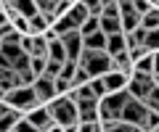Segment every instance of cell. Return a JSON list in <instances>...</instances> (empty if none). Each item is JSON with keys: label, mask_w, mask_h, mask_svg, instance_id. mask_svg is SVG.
<instances>
[{"label": "cell", "mask_w": 159, "mask_h": 132, "mask_svg": "<svg viewBox=\"0 0 159 132\" xmlns=\"http://www.w3.org/2000/svg\"><path fill=\"white\" fill-rule=\"evenodd\" d=\"M151 3H157V0H151Z\"/></svg>", "instance_id": "obj_29"}, {"label": "cell", "mask_w": 159, "mask_h": 132, "mask_svg": "<svg viewBox=\"0 0 159 132\" xmlns=\"http://www.w3.org/2000/svg\"><path fill=\"white\" fill-rule=\"evenodd\" d=\"M21 85V74L13 66H0V92H8Z\"/></svg>", "instance_id": "obj_9"}, {"label": "cell", "mask_w": 159, "mask_h": 132, "mask_svg": "<svg viewBox=\"0 0 159 132\" xmlns=\"http://www.w3.org/2000/svg\"><path fill=\"white\" fill-rule=\"evenodd\" d=\"M82 3L88 6V11H90L93 16H101L103 13V0H82Z\"/></svg>", "instance_id": "obj_24"}, {"label": "cell", "mask_w": 159, "mask_h": 132, "mask_svg": "<svg viewBox=\"0 0 159 132\" xmlns=\"http://www.w3.org/2000/svg\"><path fill=\"white\" fill-rule=\"evenodd\" d=\"M103 79H106L109 92H114V90H125V87L130 85V74H125V71H117V69L106 71V74H103Z\"/></svg>", "instance_id": "obj_10"}, {"label": "cell", "mask_w": 159, "mask_h": 132, "mask_svg": "<svg viewBox=\"0 0 159 132\" xmlns=\"http://www.w3.org/2000/svg\"><path fill=\"white\" fill-rule=\"evenodd\" d=\"M143 100L148 103V109L159 111V85H154V87H151V92H148V95L143 98Z\"/></svg>", "instance_id": "obj_23"}, {"label": "cell", "mask_w": 159, "mask_h": 132, "mask_svg": "<svg viewBox=\"0 0 159 132\" xmlns=\"http://www.w3.org/2000/svg\"><path fill=\"white\" fill-rule=\"evenodd\" d=\"M21 116H24L21 109H16V106H11V103H0V130L13 132V127L19 124Z\"/></svg>", "instance_id": "obj_7"}, {"label": "cell", "mask_w": 159, "mask_h": 132, "mask_svg": "<svg viewBox=\"0 0 159 132\" xmlns=\"http://www.w3.org/2000/svg\"><path fill=\"white\" fill-rule=\"evenodd\" d=\"M51 58L53 61H69V53H66V45H64V40L61 37H53L51 40Z\"/></svg>", "instance_id": "obj_15"}, {"label": "cell", "mask_w": 159, "mask_h": 132, "mask_svg": "<svg viewBox=\"0 0 159 132\" xmlns=\"http://www.w3.org/2000/svg\"><path fill=\"white\" fill-rule=\"evenodd\" d=\"M51 58H40V56H32V69L37 71V74H45V66Z\"/></svg>", "instance_id": "obj_25"}, {"label": "cell", "mask_w": 159, "mask_h": 132, "mask_svg": "<svg viewBox=\"0 0 159 132\" xmlns=\"http://www.w3.org/2000/svg\"><path fill=\"white\" fill-rule=\"evenodd\" d=\"M143 132H159V111H148L146 121H143Z\"/></svg>", "instance_id": "obj_19"}, {"label": "cell", "mask_w": 159, "mask_h": 132, "mask_svg": "<svg viewBox=\"0 0 159 132\" xmlns=\"http://www.w3.org/2000/svg\"><path fill=\"white\" fill-rule=\"evenodd\" d=\"M34 90H37V98L40 103H51L53 98H58V90H56V79H51V77L40 74L37 79H34Z\"/></svg>", "instance_id": "obj_8"}, {"label": "cell", "mask_w": 159, "mask_h": 132, "mask_svg": "<svg viewBox=\"0 0 159 132\" xmlns=\"http://www.w3.org/2000/svg\"><path fill=\"white\" fill-rule=\"evenodd\" d=\"M72 3H80V0H72Z\"/></svg>", "instance_id": "obj_28"}, {"label": "cell", "mask_w": 159, "mask_h": 132, "mask_svg": "<svg viewBox=\"0 0 159 132\" xmlns=\"http://www.w3.org/2000/svg\"><path fill=\"white\" fill-rule=\"evenodd\" d=\"M154 74H159V50H157V69H154Z\"/></svg>", "instance_id": "obj_27"}, {"label": "cell", "mask_w": 159, "mask_h": 132, "mask_svg": "<svg viewBox=\"0 0 159 132\" xmlns=\"http://www.w3.org/2000/svg\"><path fill=\"white\" fill-rule=\"evenodd\" d=\"M80 63H82L93 77H103L106 71H111L114 58H111V53H109V50H88V48H85Z\"/></svg>", "instance_id": "obj_3"}, {"label": "cell", "mask_w": 159, "mask_h": 132, "mask_svg": "<svg viewBox=\"0 0 159 132\" xmlns=\"http://www.w3.org/2000/svg\"><path fill=\"white\" fill-rule=\"evenodd\" d=\"M24 50L29 56H40V58H51V40L45 35H24L21 40Z\"/></svg>", "instance_id": "obj_5"}, {"label": "cell", "mask_w": 159, "mask_h": 132, "mask_svg": "<svg viewBox=\"0 0 159 132\" xmlns=\"http://www.w3.org/2000/svg\"><path fill=\"white\" fill-rule=\"evenodd\" d=\"M146 48H148V50H154V53L159 50V27H157V29H148V35H146Z\"/></svg>", "instance_id": "obj_22"}, {"label": "cell", "mask_w": 159, "mask_h": 132, "mask_svg": "<svg viewBox=\"0 0 159 132\" xmlns=\"http://www.w3.org/2000/svg\"><path fill=\"white\" fill-rule=\"evenodd\" d=\"M48 109H51L53 119L58 121L61 132H77L80 130V106H77V100H74L72 92L53 98L51 103H48Z\"/></svg>", "instance_id": "obj_1"}, {"label": "cell", "mask_w": 159, "mask_h": 132, "mask_svg": "<svg viewBox=\"0 0 159 132\" xmlns=\"http://www.w3.org/2000/svg\"><path fill=\"white\" fill-rule=\"evenodd\" d=\"M154 69H157V53H146L143 58H138L135 61V71H143V74H154Z\"/></svg>", "instance_id": "obj_14"}, {"label": "cell", "mask_w": 159, "mask_h": 132, "mask_svg": "<svg viewBox=\"0 0 159 132\" xmlns=\"http://www.w3.org/2000/svg\"><path fill=\"white\" fill-rule=\"evenodd\" d=\"M101 29L106 32V35L125 32V29H122V16H101Z\"/></svg>", "instance_id": "obj_16"}, {"label": "cell", "mask_w": 159, "mask_h": 132, "mask_svg": "<svg viewBox=\"0 0 159 132\" xmlns=\"http://www.w3.org/2000/svg\"><path fill=\"white\" fill-rule=\"evenodd\" d=\"M148 103L146 100H141V98H130L127 100V106L122 109V119H127V121H133V124H138L143 130V121H146V116H148Z\"/></svg>", "instance_id": "obj_4"}, {"label": "cell", "mask_w": 159, "mask_h": 132, "mask_svg": "<svg viewBox=\"0 0 159 132\" xmlns=\"http://www.w3.org/2000/svg\"><path fill=\"white\" fill-rule=\"evenodd\" d=\"M96 29H101V16H90L82 27H80V32H82V35H90V32H96Z\"/></svg>", "instance_id": "obj_20"}, {"label": "cell", "mask_w": 159, "mask_h": 132, "mask_svg": "<svg viewBox=\"0 0 159 132\" xmlns=\"http://www.w3.org/2000/svg\"><path fill=\"white\" fill-rule=\"evenodd\" d=\"M157 85L154 82V74H143V71H135V74L130 77V85H127V90L133 92V98H146L148 92H151V87Z\"/></svg>", "instance_id": "obj_6"}, {"label": "cell", "mask_w": 159, "mask_h": 132, "mask_svg": "<svg viewBox=\"0 0 159 132\" xmlns=\"http://www.w3.org/2000/svg\"><path fill=\"white\" fill-rule=\"evenodd\" d=\"M141 27H146V29H157V27H159V8H157V6H154L151 11H146V13H143Z\"/></svg>", "instance_id": "obj_18"}, {"label": "cell", "mask_w": 159, "mask_h": 132, "mask_svg": "<svg viewBox=\"0 0 159 132\" xmlns=\"http://www.w3.org/2000/svg\"><path fill=\"white\" fill-rule=\"evenodd\" d=\"M146 35H148L146 27H138V29H133V32H127V45H130V50L146 45Z\"/></svg>", "instance_id": "obj_17"}, {"label": "cell", "mask_w": 159, "mask_h": 132, "mask_svg": "<svg viewBox=\"0 0 159 132\" xmlns=\"http://www.w3.org/2000/svg\"><path fill=\"white\" fill-rule=\"evenodd\" d=\"M0 103H11V106H16V109H21L24 114L27 111H32L34 106H40V98H37V90H34V85H19V87H13V90H8V92H0Z\"/></svg>", "instance_id": "obj_2"}, {"label": "cell", "mask_w": 159, "mask_h": 132, "mask_svg": "<svg viewBox=\"0 0 159 132\" xmlns=\"http://www.w3.org/2000/svg\"><path fill=\"white\" fill-rule=\"evenodd\" d=\"M133 6H135V11L146 13V11H151V8H154V3H151V0H133Z\"/></svg>", "instance_id": "obj_26"}, {"label": "cell", "mask_w": 159, "mask_h": 132, "mask_svg": "<svg viewBox=\"0 0 159 132\" xmlns=\"http://www.w3.org/2000/svg\"><path fill=\"white\" fill-rule=\"evenodd\" d=\"M90 16H93V13L88 11V6L82 3V0H80V3H72V8H69V19L74 21V27H77V29L82 27V24H85Z\"/></svg>", "instance_id": "obj_13"}, {"label": "cell", "mask_w": 159, "mask_h": 132, "mask_svg": "<svg viewBox=\"0 0 159 132\" xmlns=\"http://www.w3.org/2000/svg\"><path fill=\"white\" fill-rule=\"evenodd\" d=\"M61 69H64V63L61 61H48V66H45V77H51V79H56V77H61Z\"/></svg>", "instance_id": "obj_21"}, {"label": "cell", "mask_w": 159, "mask_h": 132, "mask_svg": "<svg viewBox=\"0 0 159 132\" xmlns=\"http://www.w3.org/2000/svg\"><path fill=\"white\" fill-rule=\"evenodd\" d=\"M106 50L111 53V56L130 50V45H127V32H114V35H109V45H106Z\"/></svg>", "instance_id": "obj_12"}, {"label": "cell", "mask_w": 159, "mask_h": 132, "mask_svg": "<svg viewBox=\"0 0 159 132\" xmlns=\"http://www.w3.org/2000/svg\"><path fill=\"white\" fill-rule=\"evenodd\" d=\"M106 45H109V35L103 29H96V32L85 35V48L88 50H106Z\"/></svg>", "instance_id": "obj_11"}]
</instances>
